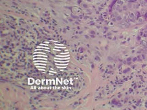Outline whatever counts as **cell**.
I'll return each mask as SVG.
<instances>
[{"label":"cell","instance_id":"cell-1","mask_svg":"<svg viewBox=\"0 0 147 110\" xmlns=\"http://www.w3.org/2000/svg\"><path fill=\"white\" fill-rule=\"evenodd\" d=\"M114 21L122 27L130 28L147 21V0H115Z\"/></svg>","mask_w":147,"mask_h":110}]
</instances>
